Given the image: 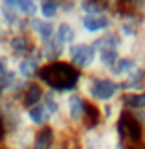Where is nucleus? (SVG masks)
Masks as SVG:
<instances>
[{"instance_id": "f257e3e1", "label": "nucleus", "mask_w": 145, "mask_h": 149, "mask_svg": "<svg viewBox=\"0 0 145 149\" xmlns=\"http://www.w3.org/2000/svg\"><path fill=\"white\" fill-rule=\"evenodd\" d=\"M82 74L78 69H74L69 62L60 60V62L45 63L37 74V82L43 84L45 90L56 91L60 95H67V93L78 91V84H80Z\"/></svg>"}, {"instance_id": "f03ea898", "label": "nucleus", "mask_w": 145, "mask_h": 149, "mask_svg": "<svg viewBox=\"0 0 145 149\" xmlns=\"http://www.w3.org/2000/svg\"><path fill=\"white\" fill-rule=\"evenodd\" d=\"M78 93L87 102L95 106H102L106 102L117 101L121 97V86L117 80H114L108 74H82L78 84Z\"/></svg>"}, {"instance_id": "7ed1b4c3", "label": "nucleus", "mask_w": 145, "mask_h": 149, "mask_svg": "<svg viewBox=\"0 0 145 149\" xmlns=\"http://www.w3.org/2000/svg\"><path fill=\"white\" fill-rule=\"evenodd\" d=\"M97 60H99V49H97L93 39L76 41L74 45L67 47V52H65V62H69L80 73L82 71L93 73L97 67Z\"/></svg>"}, {"instance_id": "20e7f679", "label": "nucleus", "mask_w": 145, "mask_h": 149, "mask_svg": "<svg viewBox=\"0 0 145 149\" xmlns=\"http://www.w3.org/2000/svg\"><path fill=\"white\" fill-rule=\"evenodd\" d=\"M87 102L78 91L67 93L63 95V104H62V114L65 121L69 123L71 129H82L84 127V119H86V112H87Z\"/></svg>"}, {"instance_id": "39448f33", "label": "nucleus", "mask_w": 145, "mask_h": 149, "mask_svg": "<svg viewBox=\"0 0 145 149\" xmlns=\"http://www.w3.org/2000/svg\"><path fill=\"white\" fill-rule=\"evenodd\" d=\"M41 67H43V62L39 60V56H37V54H32V56L19 58L17 62H15L13 71H15L17 78H21V80L34 82V80H37V74H39Z\"/></svg>"}, {"instance_id": "423d86ee", "label": "nucleus", "mask_w": 145, "mask_h": 149, "mask_svg": "<svg viewBox=\"0 0 145 149\" xmlns=\"http://www.w3.org/2000/svg\"><path fill=\"white\" fill-rule=\"evenodd\" d=\"M54 39L58 41L60 45H63L65 49L67 47L74 45L76 41L82 39L80 30H78L76 22L74 21H65V19H60L56 22V30H54Z\"/></svg>"}, {"instance_id": "0eeeda50", "label": "nucleus", "mask_w": 145, "mask_h": 149, "mask_svg": "<svg viewBox=\"0 0 145 149\" xmlns=\"http://www.w3.org/2000/svg\"><path fill=\"white\" fill-rule=\"evenodd\" d=\"M45 88H43V84L41 82H30L28 86L24 88V91L21 93V97H19V104H21V108L22 110H30V108H34V106L37 104H41L43 102V97H45Z\"/></svg>"}, {"instance_id": "6e6552de", "label": "nucleus", "mask_w": 145, "mask_h": 149, "mask_svg": "<svg viewBox=\"0 0 145 149\" xmlns=\"http://www.w3.org/2000/svg\"><path fill=\"white\" fill-rule=\"evenodd\" d=\"M119 102L125 112L130 114H138V112H145V91L142 93H121Z\"/></svg>"}, {"instance_id": "1a4fd4ad", "label": "nucleus", "mask_w": 145, "mask_h": 149, "mask_svg": "<svg viewBox=\"0 0 145 149\" xmlns=\"http://www.w3.org/2000/svg\"><path fill=\"white\" fill-rule=\"evenodd\" d=\"M60 9H62V2H39V9H37V17L49 22H58L60 19Z\"/></svg>"}, {"instance_id": "9d476101", "label": "nucleus", "mask_w": 145, "mask_h": 149, "mask_svg": "<svg viewBox=\"0 0 145 149\" xmlns=\"http://www.w3.org/2000/svg\"><path fill=\"white\" fill-rule=\"evenodd\" d=\"M142 28H143V36H145V17H143V22H142Z\"/></svg>"}]
</instances>
